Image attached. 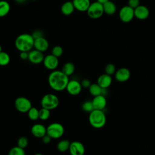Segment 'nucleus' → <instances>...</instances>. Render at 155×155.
I'll use <instances>...</instances> for the list:
<instances>
[{"label":"nucleus","mask_w":155,"mask_h":155,"mask_svg":"<svg viewBox=\"0 0 155 155\" xmlns=\"http://www.w3.org/2000/svg\"><path fill=\"white\" fill-rule=\"evenodd\" d=\"M69 81L68 76L61 70H53L48 78L50 87L56 91H61L66 89Z\"/></svg>","instance_id":"f257e3e1"},{"label":"nucleus","mask_w":155,"mask_h":155,"mask_svg":"<svg viewBox=\"0 0 155 155\" xmlns=\"http://www.w3.org/2000/svg\"><path fill=\"white\" fill-rule=\"evenodd\" d=\"M35 39L31 34L23 33L19 35L15 39V45L20 52H29L34 47Z\"/></svg>","instance_id":"f03ea898"},{"label":"nucleus","mask_w":155,"mask_h":155,"mask_svg":"<svg viewBox=\"0 0 155 155\" xmlns=\"http://www.w3.org/2000/svg\"><path fill=\"white\" fill-rule=\"evenodd\" d=\"M88 120L93 127L101 128L105 125L107 117L103 110H94L90 113Z\"/></svg>","instance_id":"7ed1b4c3"},{"label":"nucleus","mask_w":155,"mask_h":155,"mask_svg":"<svg viewBox=\"0 0 155 155\" xmlns=\"http://www.w3.org/2000/svg\"><path fill=\"white\" fill-rule=\"evenodd\" d=\"M59 104L58 97L54 94L48 93L45 94L41 99V104L42 108L50 110H54L58 107Z\"/></svg>","instance_id":"20e7f679"},{"label":"nucleus","mask_w":155,"mask_h":155,"mask_svg":"<svg viewBox=\"0 0 155 155\" xmlns=\"http://www.w3.org/2000/svg\"><path fill=\"white\" fill-rule=\"evenodd\" d=\"M64 133V128L60 123L53 122L47 127V134L52 139H59L62 136Z\"/></svg>","instance_id":"39448f33"},{"label":"nucleus","mask_w":155,"mask_h":155,"mask_svg":"<svg viewBox=\"0 0 155 155\" xmlns=\"http://www.w3.org/2000/svg\"><path fill=\"white\" fill-rule=\"evenodd\" d=\"M87 12L90 18L92 19H98L104 13L103 5L97 1L91 3Z\"/></svg>","instance_id":"423d86ee"},{"label":"nucleus","mask_w":155,"mask_h":155,"mask_svg":"<svg viewBox=\"0 0 155 155\" xmlns=\"http://www.w3.org/2000/svg\"><path fill=\"white\" fill-rule=\"evenodd\" d=\"M16 109L21 113H27L32 107L31 102L27 97H18L15 101Z\"/></svg>","instance_id":"0eeeda50"},{"label":"nucleus","mask_w":155,"mask_h":155,"mask_svg":"<svg viewBox=\"0 0 155 155\" xmlns=\"http://www.w3.org/2000/svg\"><path fill=\"white\" fill-rule=\"evenodd\" d=\"M119 17L123 22H130L134 17V9L128 5L124 6L119 10Z\"/></svg>","instance_id":"6e6552de"},{"label":"nucleus","mask_w":155,"mask_h":155,"mask_svg":"<svg viewBox=\"0 0 155 155\" xmlns=\"http://www.w3.org/2000/svg\"><path fill=\"white\" fill-rule=\"evenodd\" d=\"M82 87L81 84L78 81L73 79L68 81L66 90L72 96H76L80 94L82 91Z\"/></svg>","instance_id":"1a4fd4ad"},{"label":"nucleus","mask_w":155,"mask_h":155,"mask_svg":"<svg viewBox=\"0 0 155 155\" xmlns=\"http://www.w3.org/2000/svg\"><path fill=\"white\" fill-rule=\"evenodd\" d=\"M43 64L44 67L50 70H54L59 65L58 58L51 54H48L44 57Z\"/></svg>","instance_id":"9d476101"},{"label":"nucleus","mask_w":155,"mask_h":155,"mask_svg":"<svg viewBox=\"0 0 155 155\" xmlns=\"http://www.w3.org/2000/svg\"><path fill=\"white\" fill-rule=\"evenodd\" d=\"M68 150L71 155H84L85 147L81 142L73 141L70 142Z\"/></svg>","instance_id":"9b49d317"},{"label":"nucleus","mask_w":155,"mask_h":155,"mask_svg":"<svg viewBox=\"0 0 155 155\" xmlns=\"http://www.w3.org/2000/svg\"><path fill=\"white\" fill-rule=\"evenodd\" d=\"M44 57L43 52L35 49L28 52V59L30 62L34 64H39L43 62Z\"/></svg>","instance_id":"f8f14e48"},{"label":"nucleus","mask_w":155,"mask_h":155,"mask_svg":"<svg viewBox=\"0 0 155 155\" xmlns=\"http://www.w3.org/2000/svg\"><path fill=\"white\" fill-rule=\"evenodd\" d=\"M131 76L130 71L125 67H122L117 70L115 73L116 79L120 82H124L127 81Z\"/></svg>","instance_id":"ddd939ff"},{"label":"nucleus","mask_w":155,"mask_h":155,"mask_svg":"<svg viewBox=\"0 0 155 155\" xmlns=\"http://www.w3.org/2000/svg\"><path fill=\"white\" fill-rule=\"evenodd\" d=\"M94 110H103L107 105V99L104 95L101 94L94 96L91 101Z\"/></svg>","instance_id":"4468645a"},{"label":"nucleus","mask_w":155,"mask_h":155,"mask_svg":"<svg viewBox=\"0 0 155 155\" xmlns=\"http://www.w3.org/2000/svg\"><path fill=\"white\" fill-rule=\"evenodd\" d=\"M150 11L148 8L142 5H139L134 9V17L139 20H145L149 16Z\"/></svg>","instance_id":"2eb2a0df"},{"label":"nucleus","mask_w":155,"mask_h":155,"mask_svg":"<svg viewBox=\"0 0 155 155\" xmlns=\"http://www.w3.org/2000/svg\"><path fill=\"white\" fill-rule=\"evenodd\" d=\"M31 133L35 137L42 138L47 134V128L41 124H36L31 127Z\"/></svg>","instance_id":"dca6fc26"},{"label":"nucleus","mask_w":155,"mask_h":155,"mask_svg":"<svg viewBox=\"0 0 155 155\" xmlns=\"http://www.w3.org/2000/svg\"><path fill=\"white\" fill-rule=\"evenodd\" d=\"M49 44L48 41L43 36L35 39L34 48L40 51L44 52L48 50Z\"/></svg>","instance_id":"f3484780"},{"label":"nucleus","mask_w":155,"mask_h":155,"mask_svg":"<svg viewBox=\"0 0 155 155\" xmlns=\"http://www.w3.org/2000/svg\"><path fill=\"white\" fill-rule=\"evenodd\" d=\"M72 2L75 10L81 12H87L91 4L90 0H73Z\"/></svg>","instance_id":"a211bd4d"},{"label":"nucleus","mask_w":155,"mask_h":155,"mask_svg":"<svg viewBox=\"0 0 155 155\" xmlns=\"http://www.w3.org/2000/svg\"><path fill=\"white\" fill-rule=\"evenodd\" d=\"M97 83L104 89L108 88L112 83V78L110 75L106 73L102 74L97 79Z\"/></svg>","instance_id":"6ab92c4d"},{"label":"nucleus","mask_w":155,"mask_h":155,"mask_svg":"<svg viewBox=\"0 0 155 155\" xmlns=\"http://www.w3.org/2000/svg\"><path fill=\"white\" fill-rule=\"evenodd\" d=\"M75 10L74 6L73 5V3L72 1H67L65 2H64L61 8V12L62 13L63 15H66V16H68L71 15L74 10Z\"/></svg>","instance_id":"aec40b11"},{"label":"nucleus","mask_w":155,"mask_h":155,"mask_svg":"<svg viewBox=\"0 0 155 155\" xmlns=\"http://www.w3.org/2000/svg\"><path fill=\"white\" fill-rule=\"evenodd\" d=\"M88 89L90 94L94 97L101 95V94L104 95V91L105 90H106V89L102 88L97 83L91 84L90 87L88 88Z\"/></svg>","instance_id":"412c9836"},{"label":"nucleus","mask_w":155,"mask_h":155,"mask_svg":"<svg viewBox=\"0 0 155 155\" xmlns=\"http://www.w3.org/2000/svg\"><path fill=\"white\" fill-rule=\"evenodd\" d=\"M103 8L104 13L108 15H114L116 13L117 9L116 4L110 1L103 4Z\"/></svg>","instance_id":"4be33fe9"},{"label":"nucleus","mask_w":155,"mask_h":155,"mask_svg":"<svg viewBox=\"0 0 155 155\" xmlns=\"http://www.w3.org/2000/svg\"><path fill=\"white\" fill-rule=\"evenodd\" d=\"M10 4L5 1H0V18L6 16L10 12Z\"/></svg>","instance_id":"5701e85b"},{"label":"nucleus","mask_w":155,"mask_h":155,"mask_svg":"<svg viewBox=\"0 0 155 155\" xmlns=\"http://www.w3.org/2000/svg\"><path fill=\"white\" fill-rule=\"evenodd\" d=\"M62 72H64L67 76H70L73 74L75 71V66L71 62L65 63L62 68Z\"/></svg>","instance_id":"b1692460"},{"label":"nucleus","mask_w":155,"mask_h":155,"mask_svg":"<svg viewBox=\"0 0 155 155\" xmlns=\"http://www.w3.org/2000/svg\"><path fill=\"white\" fill-rule=\"evenodd\" d=\"M70 142L68 140H62L59 141L57 145L58 150L61 152H65L69 150Z\"/></svg>","instance_id":"393cba45"},{"label":"nucleus","mask_w":155,"mask_h":155,"mask_svg":"<svg viewBox=\"0 0 155 155\" xmlns=\"http://www.w3.org/2000/svg\"><path fill=\"white\" fill-rule=\"evenodd\" d=\"M27 113L28 118L31 120H36L39 118V110L35 107H32Z\"/></svg>","instance_id":"a878e982"},{"label":"nucleus","mask_w":155,"mask_h":155,"mask_svg":"<svg viewBox=\"0 0 155 155\" xmlns=\"http://www.w3.org/2000/svg\"><path fill=\"white\" fill-rule=\"evenodd\" d=\"M10 61V57L9 54L4 51L0 52V65L5 66L9 64Z\"/></svg>","instance_id":"bb28decb"},{"label":"nucleus","mask_w":155,"mask_h":155,"mask_svg":"<svg viewBox=\"0 0 155 155\" xmlns=\"http://www.w3.org/2000/svg\"><path fill=\"white\" fill-rule=\"evenodd\" d=\"M8 155H25V152L24 148L17 145L12 147L9 150Z\"/></svg>","instance_id":"cd10ccee"},{"label":"nucleus","mask_w":155,"mask_h":155,"mask_svg":"<svg viewBox=\"0 0 155 155\" xmlns=\"http://www.w3.org/2000/svg\"><path fill=\"white\" fill-rule=\"evenodd\" d=\"M39 119L42 120H47L50 116V110L47 108H42L39 110Z\"/></svg>","instance_id":"c85d7f7f"},{"label":"nucleus","mask_w":155,"mask_h":155,"mask_svg":"<svg viewBox=\"0 0 155 155\" xmlns=\"http://www.w3.org/2000/svg\"><path fill=\"white\" fill-rule=\"evenodd\" d=\"M82 108L84 111L88 113H90L94 110L91 101H87L84 102L82 105Z\"/></svg>","instance_id":"c756f323"},{"label":"nucleus","mask_w":155,"mask_h":155,"mask_svg":"<svg viewBox=\"0 0 155 155\" xmlns=\"http://www.w3.org/2000/svg\"><path fill=\"white\" fill-rule=\"evenodd\" d=\"M17 144H18V147L24 149L25 148H26L27 147V145L28 144V140L26 137L21 136L18 139V140L17 141Z\"/></svg>","instance_id":"7c9ffc66"},{"label":"nucleus","mask_w":155,"mask_h":155,"mask_svg":"<svg viewBox=\"0 0 155 155\" xmlns=\"http://www.w3.org/2000/svg\"><path fill=\"white\" fill-rule=\"evenodd\" d=\"M116 71V67L114 64H113L111 63L108 64L105 67V72L106 74H107L108 75L111 76L112 74H115Z\"/></svg>","instance_id":"2f4dec72"},{"label":"nucleus","mask_w":155,"mask_h":155,"mask_svg":"<svg viewBox=\"0 0 155 155\" xmlns=\"http://www.w3.org/2000/svg\"><path fill=\"white\" fill-rule=\"evenodd\" d=\"M51 54L54 56H55L57 58H59L62 56L63 54V49L59 45L54 46L51 51Z\"/></svg>","instance_id":"473e14b6"},{"label":"nucleus","mask_w":155,"mask_h":155,"mask_svg":"<svg viewBox=\"0 0 155 155\" xmlns=\"http://www.w3.org/2000/svg\"><path fill=\"white\" fill-rule=\"evenodd\" d=\"M128 5L133 9H135L140 5V0H128Z\"/></svg>","instance_id":"72a5a7b5"},{"label":"nucleus","mask_w":155,"mask_h":155,"mask_svg":"<svg viewBox=\"0 0 155 155\" xmlns=\"http://www.w3.org/2000/svg\"><path fill=\"white\" fill-rule=\"evenodd\" d=\"M31 35L33 37V38L35 39L41 37H43V33L42 31L39 30H36L32 33Z\"/></svg>","instance_id":"f704fd0d"},{"label":"nucleus","mask_w":155,"mask_h":155,"mask_svg":"<svg viewBox=\"0 0 155 155\" xmlns=\"http://www.w3.org/2000/svg\"><path fill=\"white\" fill-rule=\"evenodd\" d=\"M81 84L82 87H84V88H89L91 84V82H90V81L88 79H83V80L82 81V82H81Z\"/></svg>","instance_id":"c9c22d12"},{"label":"nucleus","mask_w":155,"mask_h":155,"mask_svg":"<svg viewBox=\"0 0 155 155\" xmlns=\"http://www.w3.org/2000/svg\"><path fill=\"white\" fill-rule=\"evenodd\" d=\"M51 139H52V138H51L49 135H48L47 134H46L45 135H44V136L42 137V140L43 143H45V144H48V143H49L51 142Z\"/></svg>","instance_id":"e433bc0d"},{"label":"nucleus","mask_w":155,"mask_h":155,"mask_svg":"<svg viewBox=\"0 0 155 155\" xmlns=\"http://www.w3.org/2000/svg\"><path fill=\"white\" fill-rule=\"evenodd\" d=\"M19 57L22 60H26L28 58V52L21 51L19 54Z\"/></svg>","instance_id":"4c0bfd02"},{"label":"nucleus","mask_w":155,"mask_h":155,"mask_svg":"<svg viewBox=\"0 0 155 155\" xmlns=\"http://www.w3.org/2000/svg\"><path fill=\"white\" fill-rule=\"evenodd\" d=\"M14 1L18 4H24L27 1V0H14Z\"/></svg>","instance_id":"58836bf2"},{"label":"nucleus","mask_w":155,"mask_h":155,"mask_svg":"<svg viewBox=\"0 0 155 155\" xmlns=\"http://www.w3.org/2000/svg\"><path fill=\"white\" fill-rule=\"evenodd\" d=\"M110 0H97V1L98 2H99V3H101V4H102V5L103 4H104L105 3H106V2H107L108 1H109Z\"/></svg>","instance_id":"ea45409f"},{"label":"nucleus","mask_w":155,"mask_h":155,"mask_svg":"<svg viewBox=\"0 0 155 155\" xmlns=\"http://www.w3.org/2000/svg\"><path fill=\"white\" fill-rule=\"evenodd\" d=\"M1 51H2V48L1 45H0V52H1Z\"/></svg>","instance_id":"a19ab883"},{"label":"nucleus","mask_w":155,"mask_h":155,"mask_svg":"<svg viewBox=\"0 0 155 155\" xmlns=\"http://www.w3.org/2000/svg\"><path fill=\"white\" fill-rule=\"evenodd\" d=\"M35 155H43V154H42L41 153H36Z\"/></svg>","instance_id":"79ce46f5"},{"label":"nucleus","mask_w":155,"mask_h":155,"mask_svg":"<svg viewBox=\"0 0 155 155\" xmlns=\"http://www.w3.org/2000/svg\"><path fill=\"white\" fill-rule=\"evenodd\" d=\"M31 1H37V0H31Z\"/></svg>","instance_id":"37998d69"}]
</instances>
